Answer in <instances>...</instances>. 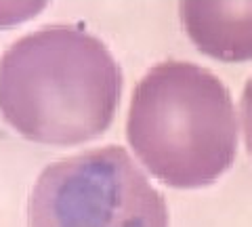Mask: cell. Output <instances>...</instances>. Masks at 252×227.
I'll list each match as a JSON object with an SVG mask.
<instances>
[{
    "label": "cell",
    "instance_id": "7a4b0ae2",
    "mask_svg": "<svg viewBox=\"0 0 252 227\" xmlns=\"http://www.w3.org/2000/svg\"><path fill=\"white\" fill-rule=\"evenodd\" d=\"M126 137L141 164L166 185H210L237 154L233 99L206 68L191 61L158 63L132 93Z\"/></svg>",
    "mask_w": 252,
    "mask_h": 227
},
{
    "label": "cell",
    "instance_id": "5b68a950",
    "mask_svg": "<svg viewBox=\"0 0 252 227\" xmlns=\"http://www.w3.org/2000/svg\"><path fill=\"white\" fill-rule=\"evenodd\" d=\"M242 124H244V137H246V147L252 154V76L242 93Z\"/></svg>",
    "mask_w": 252,
    "mask_h": 227
},
{
    "label": "cell",
    "instance_id": "6da1fadb",
    "mask_svg": "<svg viewBox=\"0 0 252 227\" xmlns=\"http://www.w3.org/2000/svg\"><path fill=\"white\" fill-rule=\"evenodd\" d=\"M122 76L97 38L48 27L23 38L0 63V108L15 129L40 143L76 145L107 129Z\"/></svg>",
    "mask_w": 252,
    "mask_h": 227
},
{
    "label": "cell",
    "instance_id": "277c9868",
    "mask_svg": "<svg viewBox=\"0 0 252 227\" xmlns=\"http://www.w3.org/2000/svg\"><path fill=\"white\" fill-rule=\"evenodd\" d=\"M181 17L204 55L225 63L252 59V0H181Z\"/></svg>",
    "mask_w": 252,
    "mask_h": 227
},
{
    "label": "cell",
    "instance_id": "3957f363",
    "mask_svg": "<svg viewBox=\"0 0 252 227\" xmlns=\"http://www.w3.org/2000/svg\"><path fill=\"white\" fill-rule=\"evenodd\" d=\"M27 221L30 227H168V208L130 154L105 145L42 170Z\"/></svg>",
    "mask_w": 252,
    "mask_h": 227
}]
</instances>
